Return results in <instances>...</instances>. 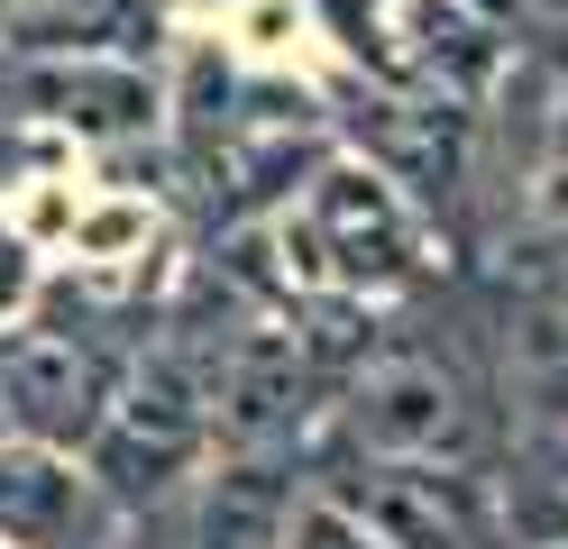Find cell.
Returning <instances> with one entry per match:
<instances>
[{
	"mask_svg": "<svg viewBox=\"0 0 568 549\" xmlns=\"http://www.w3.org/2000/svg\"><path fill=\"white\" fill-rule=\"evenodd\" d=\"M358 512L385 531V549H468V531H477V512L449 476H376Z\"/></svg>",
	"mask_w": 568,
	"mask_h": 549,
	"instance_id": "obj_5",
	"label": "cell"
},
{
	"mask_svg": "<svg viewBox=\"0 0 568 549\" xmlns=\"http://www.w3.org/2000/svg\"><path fill=\"white\" fill-rule=\"evenodd\" d=\"M64 512H74V476H55L38 458H0V531L10 540H55Z\"/></svg>",
	"mask_w": 568,
	"mask_h": 549,
	"instance_id": "obj_6",
	"label": "cell"
},
{
	"mask_svg": "<svg viewBox=\"0 0 568 549\" xmlns=\"http://www.w3.org/2000/svg\"><path fill=\"white\" fill-rule=\"evenodd\" d=\"M0 421L38 430V439H74L101 421V357L64 348V339H10L0 348Z\"/></svg>",
	"mask_w": 568,
	"mask_h": 549,
	"instance_id": "obj_2",
	"label": "cell"
},
{
	"mask_svg": "<svg viewBox=\"0 0 568 549\" xmlns=\"http://www.w3.org/2000/svg\"><path fill=\"white\" fill-rule=\"evenodd\" d=\"M303 549H376V540H358V531H339V522H331V512H322V522H312V531H303Z\"/></svg>",
	"mask_w": 568,
	"mask_h": 549,
	"instance_id": "obj_10",
	"label": "cell"
},
{
	"mask_svg": "<svg viewBox=\"0 0 568 549\" xmlns=\"http://www.w3.org/2000/svg\"><path fill=\"white\" fill-rule=\"evenodd\" d=\"M358 439L376 458H413V467H440V458H468L477 449V413H468V385L432 357H385L376 376L358 385Z\"/></svg>",
	"mask_w": 568,
	"mask_h": 549,
	"instance_id": "obj_1",
	"label": "cell"
},
{
	"mask_svg": "<svg viewBox=\"0 0 568 549\" xmlns=\"http://www.w3.org/2000/svg\"><path fill=\"white\" fill-rule=\"evenodd\" d=\"M523 394L541 413H568V293H541L523 312Z\"/></svg>",
	"mask_w": 568,
	"mask_h": 549,
	"instance_id": "obj_7",
	"label": "cell"
},
{
	"mask_svg": "<svg viewBox=\"0 0 568 549\" xmlns=\"http://www.w3.org/2000/svg\"><path fill=\"white\" fill-rule=\"evenodd\" d=\"M312 230L331 247V275H348V284H395L404 256H413L404 211H395V193L376 174H331L322 202H312Z\"/></svg>",
	"mask_w": 568,
	"mask_h": 549,
	"instance_id": "obj_3",
	"label": "cell"
},
{
	"mask_svg": "<svg viewBox=\"0 0 568 549\" xmlns=\"http://www.w3.org/2000/svg\"><path fill=\"white\" fill-rule=\"evenodd\" d=\"M284 413H294V357H284V348H257V357L239 366V385H230V430L257 439V430H275Z\"/></svg>",
	"mask_w": 568,
	"mask_h": 549,
	"instance_id": "obj_8",
	"label": "cell"
},
{
	"mask_svg": "<svg viewBox=\"0 0 568 549\" xmlns=\"http://www.w3.org/2000/svg\"><path fill=\"white\" fill-rule=\"evenodd\" d=\"M193 439H202L193 394L174 376H156V385H138L111 413V430H101V467H111V486H165V476L193 458Z\"/></svg>",
	"mask_w": 568,
	"mask_h": 549,
	"instance_id": "obj_4",
	"label": "cell"
},
{
	"mask_svg": "<svg viewBox=\"0 0 568 549\" xmlns=\"http://www.w3.org/2000/svg\"><path fill=\"white\" fill-rule=\"evenodd\" d=\"M202 540H211V549H275V486H257V476H230V486L211 495Z\"/></svg>",
	"mask_w": 568,
	"mask_h": 549,
	"instance_id": "obj_9",
	"label": "cell"
}]
</instances>
